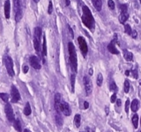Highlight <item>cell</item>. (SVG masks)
<instances>
[{"label":"cell","mask_w":141,"mask_h":132,"mask_svg":"<svg viewBox=\"0 0 141 132\" xmlns=\"http://www.w3.org/2000/svg\"><path fill=\"white\" fill-rule=\"evenodd\" d=\"M75 80H76V75L72 73L71 75V84H72V92H74L75 89Z\"/></svg>","instance_id":"cell-22"},{"label":"cell","mask_w":141,"mask_h":132,"mask_svg":"<svg viewBox=\"0 0 141 132\" xmlns=\"http://www.w3.org/2000/svg\"><path fill=\"white\" fill-rule=\"evenodd\" d=\"M40 0H34V2H35V3H38Z\"/></svg>","instance_id":"cell-47"},{"label":"cell","mask_w":141,"mask_h":132,"mask_svg":"<svg viewBox=\"0 0 141 132\" xmlns=\"http://www.w3.org/2000/svg\"><path fill=\"white\" fill-rule=\"evenodd\" d=\"M93 74V69H90V70H89V75H92Z\"/></svg>","instance_id":"cell-44"},{"label":"cell","mask_w":141,"mask_h":132,"mask_svg":"<svg viewBox=\"0 0 141 132\" xmlns=\"http://www.w3.org/2000/svg\"><path fill=\"white\" fill-rule=\"evenodd\" d=\"M132 74H133V77H134V78H136V79H137V77H138V76H137V70H132Z\"/></svg>","instance_id":"cell-38"},{"label":"cell","mask_w":141,"mask_h":132,"mask_svg":"<svg viewBox=\"0 0 141 132\" xmlns=\"http://www.w3.org/2000/svg\"><path fill=\"white\" fill-rule=\"evenodd\" d=\"M140 124H141V118H140Z\"/></svg>","instance_id":"cell-48"},{"label":"cell","mask_w":141,"mask_h":132,"mask_svg":"<svg viewBox=\"0 0 141 132\" xmlns=\"http://www.w3.org/2000/svg\"><path fill=\"white\" fill-rule=\"evenodd\" d=\"M116 93H114V94H113L112 96H111V99H110V101H111V102L112 103H114L115 102V101H116Z\"/></svg>","instance_id":"cell-35"},{"label":"cell","mask_w":141,"mask_h":132,"mask_svg":"<svg viewBox=\"0 0 141 132\" xmlns=\"http://www.w3.org/2000/svg\"><path fill=\"white\" fill-rule=\"evenodd\" d=\"M10 11H11V2H10V0H5V2H4V16L7 19L10 18V13H11Z\"/></svg>","instance_id":"cell-14"},{"label":"cell","mask_w":141,"mask_h":132,"mask_svg":"<svg viewBox=\"0 0 141 132\" xmlns=\"http://www.w3.org/2000/svg\"><path fill=\"white\" fill-rule=\"evenodd\" d=\"M106 114H109V107H106Z\"/></svg>","instance_id":"cell-45"},{"label":"cell","mask_w":141,"mask_h":132,"mask_svg":"<svg viewBox=\"0 0 141 132\" xmlns=\"http://www.w3.org/2000/svg\"><path fill=\"white\" fill-rule=\"evenodd\" d=\"M28 66H24V68H23V72H24V73H27V71H28Z\"/></svg>","instance_id":"cell-40"},{"label":"cell","mask_w":141,"mask_h":132,"mask_svg":"<svg viewBox=\"0 0 141 132\" xmlns=\"http://www.w3.org/2000/svg\"><path fill=\"white\" fill-rule=\"evenodd\" d=\"M92 3L94 4V8L98 11H101V9H102V2H101V0H92Z\"/></svg>","instance_id":"cell-16"},{"label":"cell","mask_w":141,"mask_h":132,"mask_svg":"<svg viewBox=\"0 0 141 132\" xmlns=\"http://www.w3.org/2000/svg\"><path fill=\"white\" fill-rule=\"evenodd\" d=\"M61 111L65 116H70L72 114V110L69 106V104L65 101H62L61 103Z\"/></svg>","instance_id":"cell-12"},{"label":"cell","mask_w":141,"mask_h":132,"mask_svg":"<svg viewBox=\"0 0 141 132\" xmlns=\"http://www.w3.org/2000/svg\"><path fill=\"white\" fill-rule=\"evenodd\" d=\"M70 3H71L70 0H65V5H66V6H69V5H70Z\"/></svg>","instance_id":"cell-42"},{"label":"cell","mask_w":141,"mask_h":132,"mask_svg":"<svg viewBox=\"0 0 141 132\" xmlns=\"http://www.w3.org/2000/svg\"><path fill=\"white\" fill-rule=\"evenodd\" d=\"M13 127L17 131H21V124H20V121H19L18 119L14 120V121H13Z\"/></svg>","instance_id":"cell-21"},{"label":"cell","mask_w":141,"mask_h":132,"mask_svg":"<svg viewBox=\"0 0 141 132\" xmlns=\"http://www.w3.org/2000/svg\"><path fill=\"white\" fill-rule=\"evenodd\" d=\"M68 26V29H69V32H70V34H71V37H72V38H74V34H73V31H72V27H71V26Z\"/></svg>","instance_id":"cell-36"},{"label":"cell","mask_w":141,"mask_h":132,"mask_svg":"<svg viewBox=\"0 0 141 132\" xmlns=\"http://www.w3.org/2000/svg\"><path fill=\"white\" fill-rule=\"evenodd\" d=\"M52 11H53V4H52V2L50 1L49 7H48V13H49V14H51V13H52Z\"/></svg>","instance_id":"cell-33"},{"label":"cell","mask_w":141,"mask_h":132,"mask_svg":"<svg viewBox=\"0 0 141 132\" xmlns=\"http://www.w3.org/2000/svg\"><path fill=\"white\" fill-rule=\"evenodd\" d=\"M84 86H85V91H86V94L87 95H90L93 91V84L91 81L89 76H85L83 78Z\"/></svg>","instance_id":"cell-7"},{"label":"cell","mask_w":141,"mask_h":132,"mask_svg":"<svg viewBox=\"0 0 141 132\" xmlns=\"http://www.w3.org/2000/svg\"><path fill=\"white\" fill-rule=\"evenodd\" d=\"M42 52L43 56L47 55V41H46V37L43 36V43H42Z\"/></svg>","instance_id":"cell-20"},{"label":"cell","mask_w":141,"mask_h":132,"mask_svg":"<svg viewBox=\"0 0 141 132\" xmlns=\"http://www.w3.org/2000/svg\"><path fill=\"white\" fill-rule=\"evenodd\" d=\"M121 103H122V101H121V99H116V104H117V106H121Z\"/></svg>","instance_id":"cell-41"},{"label":"cell","mask_w":141,"mask_h":132,"mask_svg":"<svg viewBox=\"0 0 141 132\" xmlns=\"http://www.w3.org/2000/svg\"><path fill=\"white\" fill-rule=\"evenodd\" d=\"M31 113H32V110H31V106H30L29 102H27V104H26L25 107H24V114H25V115H27V116H28V115H30V114H31Z\"/></svg>","instance_id":"cell-19"},{"label":"cell","mask_w":141,"mask_h":132,"mask_svg":"<svg viewBox=\"0 0 141 132\" xmlns=\"http://www.w3.org/2000/svg\"><path fill=\"white\" fill-rule=\"evenodd\" d=\"M131 37L133 38V39H136L137 36V31H132V33H131Z\"/></svg>","instance_id":"cell-37"},{"label":"cell","mask_w":141,"mask_h":132,"mask_svg":"<svg viewBox=\"0 0 141 132\" xmlns=\"http://www.w3.org/2000/svg\"><path fill=\"white\" fill-rule=\"evenodd\" d=\"M13 8H14L15 20L19 22L22 18V8L20 0H13Z\"/></svg>","instance_id":"cell-4"},{"label":"cell","mask_w":141,"mask_h":132,"mask_svg":"<svg viewBox=\"0 0 141 132\" xmlns=\"http://www.w3.org/2000/svg\"><path fill=\"white\" fill-rule=\"evenodd\" d=\"M11 102L16 103L18 102L19 100L20 99V94L19 92L17 89V87L15 85H11Z\"/></svg>","instance_id":"cell-9"},{"label":"cell","mask_w":141,"mask_h":132,"mask_svg":"<svg viewBox=\"0 0 141 132\" xmlns=\"http://www.w3.org/2000/svg\"><path fill=\"white\" fill-rule=\"evenodd\" d=\"M56 121H57V123L58 125L63 124V119H62L60 114H57L56 115Z\"/></svg>","instance_id":"cell-30"},{"label":"cell","mask_w":141,"mask_h":132,"mask_svg":"<svg viewBox=\"0 0 141 132\" xmlns=\"http://www.w3.org/2000/svg\"><path fill=\"white\" fill-rule=\"evenodd\" d=\"M115 41L116 40H111V42L108 45V50H109L111 54H114V55H118L120 52L119 50L117 49V48H116V45H115Z\"/></svg>","instance_id":"cell-13"},{"label":"cell","mask_w":141,"mask_h":132,"mask_svg":"<svg viewBox=\"0 0 141 132\" xmlns=\"http://www.w3.org/2000/svg\"><path fill=\"white\" fill-rule=\"evenodd\" d=\"M123 89H124V92L125 93H128L129 91H130V81L128 79L124 81V87H123Z\"/></svg>","instance_id":"cell-27"},{"label":"cell","mask_w":141,"mask_h":132,"mask_svg":"<svg viewBox=\"0 0 141 132\" xmlns=\"http://www.w3.org/2000/svg\"><path fill=\"white\" fill-rule=\"evenodd\" d=\"M82 12L83 13H82L81 19H82L83 24L87 26L88 29L93 31L94 28V18L92 12H91L90 9L87 7V5H84L82 7Z\"/></svg>","instance_id":"cell-1"},{"label":"cell","mask_w":141,"mask_h":132,"mask_svg":"<svg viewBox=\"0 0 141 132\" xmlns=\"http://www.w3.org/2000/svg\"><path fill=\"white\" fill-rule=\"evenodd\" d=\"M130 99H127L126 102H125V112H126V114L129 113V107H130Z\"/></svg>","instance_id":"cell-34"},{"label":"cell","mask_w":141,"mask_h":132,"mask_svg":"<svg viewBox=\"0 0 141 132\" xmlns=\"http://www.w3.org/2000/svg\"><path fill=\"white\" fill-rule=\"evenodd\" d=\"M125 53V55H124V57L126 59L127 61H132V59H133V55H132V53L131 52H127L126 50L124 51Z\"/></svg>","instance_id":"cell-26"},{"label":"cell","mask_w":141,"mask_h":132,"mask_svg":"<svg viewBox=\"0 0 141 132\" xmlns=\"http://www.w3.org/2000/svg\"><path fill=\"white\" fill-rule=\"evenodd\" d=\"M130 74V70H126V71H125V75H126V76H129Z\"/></svg>","instance_id":"cell-43"},{"label":"cell","mask_w":141,"mask_h":132,"mask_svg":"<svg viewBox=\"0 0 141 132\" xmlns=\"http://www.w3.org/2000/svg\"><path fill=\"white\" fill-rule=\"evenodd\" d=\"M42 28L37 26L34 28V47L37 53L41 52V37H42Z\"/></svg>","instance_id":"cell-3"},{"label":"cell","mask_w":141,"mask_h":132,"mask_svg":"<svg viewBox=\"0 0 141 132\" xmlns=\"http://www.w3.org/2000/svg\"><path fill=\"white\" fill-rule=\"evenodd\" d=\"M124 31H125V33H127V34H131V33H132V30H131V27H130V25H128V24H126L125 26H124Z\"/></svg>","instance_id":"cell-28"},{"label":"cell","mask_w":141,"mask_h":132,"mask_svg":"<svg viewBox=\"0 0 141 132\" xmlns=\"http://www.w3.org/2000/svg\"><path fill=\"white\" fill-rule=\"evenodd\" d=\"M139 108V101H138V99H133L132 100V102L130 104V109L132 112H137V110Z\"/></svg>","instance_id":"cell-15"},{"label":"cell","mask_w":141,"mask_h":132,"mask_svg":"<svg viewBox=\"0 0 141 132\" xmlns=\"http://www.w3.org/2000/svg\"><path fill=\"white\" fill-rule=\"evenodd\" d=\"M4 111H5V114H6L8 121H14V112H13V109H12V106L11 104H9V103L5 104Z\"/></svg>","instance_id":"cell-8"},{"label":"cell","mask_w":141,"mask_h":132,"mask_svg":"<svg viewBox=\"0 0 141 132\" xmlns=\"http://www.w3.org/2000/svg\"><path fill=\"white\" fill-rule=\"evenodd\" d=\"M78 42H79V45H80V51H81L84 57H86L87 55V52H88V48H87V44L86 40H85V38L82 36H79Z\"/></svg>","instance_id":"cell-6"},{"label":"cell","mask_w":141,"mask_h":132,"mask_svg":"<svg viewBox=\"0 0 141 132\" xmlns=\"http://www.w3.org/2000/svg\"><path fill=\"white\" fill-rule=\"evenodd\" d=\"M120 9H121V12H128V7L126 4H121Z\"/></svg>","instance_id":"cell-32"},{"label":"cell","mask_w":141,"mask_h":132,"mask_svg":"<svg viewBox=\"0 0 141 132\" xmlns=\"http://www.w3.org/2000/svg\"><path fill=\"white\" fill-rule=\"evenodd\" d=\"M24 132H30V130H28L27 128H26L25 130H24Z\"/></svg>","instance_id":"cell-46"},{"label":"cell","mask_w":141,"mask_h":132,"mask_svg":"<svg viewBox=\"0 0 141 132\" xmlns=\"http://www.w3.org/2000/svg\"><path fill=\"white\" fill-rule=\"evenodd\" d=\"M0 98L3 99V101H4L5 103H8V100H9V95H8V93L1 92V93H0Z\"/></svg>","instance_id":"cell-24"},{"label":"cell","mask_w":141,"mask_h":132,"mask_svg":"<svg viewBox=\"0 0 141 132\" xmlns=\"http://www.w3.org/2000/svg\"><path fill=\"white\" fill-rule=\"evenodd\" d=\"M4 64L7 70V73L9 74L10 77H13L15 75L14 69H13V61L11 56H6L4 59Z\"/></svg>","instance_id":"cell-5"},{"label":"cell","mask_w":141,"mask_h":132,"mask_svg":"<svg viewBox=\"0 0 141 132\" xmlns=\"http://www.w3.org/2000/svg\"><path fill=\"white\" fill-rule=\"evenodd\" d=\"M129 18V13L128 12H121V15L119 17V21L123 24L127 21V19Z\"/></svg>","instance_id":"cell-17"},{"label":"cell","mask_w":141,"mask_h":132,"mask_svg":"<svg viewBox=\"0 0 141 132\" xmlns=\"http://www.w3.org/2000/svg\"><path fill=\"white\" fill-rule=\"evenodd\" d=\"M139 132H141V130H140V131H139Z\"/></svg>","instance_id":"cell-50"},{"label":"cell","mask_w":141,"mask_h":132,"mask_svg":"<svg viewBox=\"0 0 141 132\" xmlns=\"http://www.w3.org/2000/svg\"><path fill=\"white\" fill-rule=\"evenodd\" d=\"M108 5L110 10H114L115 7H116V4H115V2L113 0H108Z\"/></svg>","instance_id":"cell-29"},{"label":"cell","mask_w":141,"mask_h":132,"mask_svg":"<svg viewBox=\"0 0 141 132\" xmlns=\"http://www.w3.org/2000/svg\"><path fill=\"white\" fill-rule=\"evenodd\" d=\"M132 124H133L134 128H137V127H138V115L137 114H134L132 116Z\"/></svg>","instance_id":"cell-23"},{"label":"cell","mask_w":141,"mask_h":132,"mask_svg":"<svg viewBox=\"0 0 141 132\" xmlns=\"http://www.w3.org/2000/svg\"><path fill=\"white\" fill-rule=\"evenodd\" d=\"M55 109L57 112V114H60V111H61V94L60 93H56L55 94Z\"/></svg>","instance_id":"cell-11"},{"label":"cell","mask_w":141,"mask_h":132,"mask_svg":"<svg viewBox=\"0 0 141 132\" xmlns=\"http://www.w3.org/2000/svg\"><path fill=\"white\" fill-rule=\"evenodd\" d=\"M68 51H69V60H70V65L75 73L78 71V59H77V53L75 47L72 41L68 43Z\"/></svg>","instance_id":"cell-2"},{"label":"cell","mask_w":141,"mask_h":132,"mask_svg":"<svg viewBox=\"0 0 141 132\" xmlns=\"http://www.w3.org/2000/svg\"><path fill=\"white\" fill-rule=\"evenodd\" d=\"M109 89H110V91H112V92H115L117 90V86H116V84L115 82H111L110 84H109Z\"/></svg>","instance_id":"cell-31"},{"label":"cell","mask_w":141,"mask_h":132,"mask_svg":"<svg viewBox=\"0 0 141 132\" xmlns=\"http://www.w3.org/2000/svg\"><path fill=\"white\" fill-rule=\"evenodd\" d=\"M80 122H81V116H80V114H77L74 116V125L76 128H80Z\"/></svg>","instance_id":"cell-18"},{"label":"cell","mask_w":141,"mask_h":132,"mask_svg":"<svg viewBox=\"0 0 141 132\" xmlns=\"http://www.w3.org/2000/svg\"><path fill=\"white\" fill-rule=\"evenodd\" d=\"M88 107H89V103L87 102V101H85V102H84V108H85V109H87Z\"/></svg>","instance_id":"cell-39"},{"label":"cell","mask_w":141,"mask_h":132,"mask_svg":"<svg viewBox=\"0 0 141 132\" xmlns=\"http://www.w3.org/2000/svg\"><path fill=\"white\" fill-rule=\"evenodd\" d=\"M102 82H103V76H102L101 73H99L97 77V80H96V83H97L98 86H101Z\"/></svg>","instance_id":"cell-25"},{"label":"cell","mask_w":141,"mask_h":132,"mask_svg":"<svg viewBox=\"0 0 141 132\" xmlns=\"http://www.w3.org/2000/svg\"><path fill=\"white\" fill-rule=\"evenodd\" d=\"M29 62H30L31 66H32L34 69H35V70H40L41 68H42L40 60L35 55H31L30 58H29Z\"/></svg>","instance_id":"cell-10"},{"label":"cell","mask_w":141,"mask_h":132,"mask_svg":"<svg viewBox=\"0 0 141 132\" xmlns=\"http://www.w3.org/2000/svg\"><path fill=\"white\" fill-rule=\"evenodd\" d=\"M140 84H141V82H140Z\"/></svg>","instance_id":"cell-49"}]
</instances>
